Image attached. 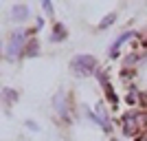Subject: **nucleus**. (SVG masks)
<instances>
[{"label":"nucleus","mask_w":147,"mask_h":141,"mask_svg":"<svg viewBox=\"0 0 147 141\" xmlns=\"http://www.w3.org/2000/svg\"><path fill=\"white\" fill-rule=\"evenodd\" d=\"M119 128L125 137L138 139L143 132H147V110L143 108H132L119 117Z\"/></svg>","instance_id":"1"},{"label":"nucleus","mask_w":147,"mask_h":141,"mask_svg":"<svg viewBox=\"0 0 147 141\" xmlns=\"http://www.w3.org/2000/svg\"><path fill=\"white\" fill-rule=\"evenodd\" d=\"M31 35H33L31 29H24V27L13 29L7 35V42H5V60L7 62H18L20 57H24V46H26Z\"/></svg>","instance_id":"2"},{"label":"nucleus","mask_w":147,"mask_h":141,"mask_svg":"<svg viewBox=\"0 0 147 141\" xmlns=\"http://www.w3.org/2000/svg\"><path fill=\"white\" fill-rule=\"evenodd\" d=\"M68 68H70V73H73L75 77L84 80V77H92V75H97V71L101 66H99V60L94 55H90V53H77V55L70 57Z\"/></svg>","instance_id":"3"},{"label":"nucleus","mask_w":147,"mask_h":141,"mask_svg":"<svg viewBox=\"0 0 147 141\" xmlns=\"http://www.w3.org/2000/svg\"><path fill=\"white\" fill-rule=\"evenodd\" d=\"M51 108L57 115V119L64 123L73 121V106H70V95H68L66 88H59V91L51 97Z\"/></svg>","instance_id":"4"},{"label":"nucleus","mask_w":147,"mask_h":141,"mask_svg":"<svg viewBox=\"0 0 147 141\" xmlns=\"http://www.w3.org/2000/svg\"><path fill=\"white\" fill-rule=\"evenodd\" d=\"M138 35L134 29H125L123 33H119V37L114 40V42L110 44V49H108V55H110V60H119V55H121V49L123 44H127L129 40H134V37Z\"/></svg>","instance_id":"5"},{"label":"nucleus","mask_w":147,"mask_h":141,"mask_svg":"<svg viewBox=\"0 0 147 141\" xmlns=\"http://www.w3.org/2000/svg\"><path fill=\"white\" fill-rule=\"evenodd\" d=\"M29 18H31V9L24 2H18V5H13L11 9H9V20H11V22L22 25V22H26Z\"/></svg>","instance_id":"6"},{"label":"nucleus","mask_w":147,"mask_h":141,"mask_svg":"<svg viewBox=\"0 0 147 141\" xmlns=\"http://www.w3.org/2000/svg\"><path fill=\"white\" fill-rule=\"evenodd\" d=\"M68 40V29L61 22H53V29H51V35H49V42L51 44H61Z\"/></svg>","instance_id":"7"},{"label":"nucleus","mask_w":147,"mask_h":141,"mask_svg":"<svg viewBox=\"0 0 147 141\" xmlns=\"http://www.w3.org/2000/svg\"><path fill=\"white\" fill-rule=\"evenodd\" d=\"M0 95H2V104H5L7 108H11L13 104L20 101V93L16 91V88H11V86H5V88L0 91Z\"/></svg>","instance_id":"8"},{"label":"nucleus","mask_w":147,"mask_h":141,"mask_svg":"<svg viewBox=\"0 0 147 141\" xmlns=\"http://www.w3.org/2000/svg\"><path fill=\"white\" fill-rule=\"evenodd\" d=\"M42 53V44H40V40H37V35H31L29 37V42H26V46H24V57H37Z\"/></svg>","instance_id":"9"},{"label":"nucleus","mask_w":147,"mask_h":141,"mask_svg":"<svg viewBox=\"0 0 147 141\" xmlns=\"http://www.w3.org/2000/svg\"><path fill=\"white\" fill-rule=\"evenodd\" d=\"M114 22H117V13H114V11H110V13H105L103 18L99 20L97 29H99V31H105V29H110V27L114 25Z\"/></svg>","instance_id":"10"},{"label":"nucleus","mask_w":147,"mask_h":141,"mask_svg":"<svg viewBox=\"0 0 147 141\" xmlns=\"http://www.w3.org/2000/svg\"><path fill=\"white\" fill-rule=\"evenodd\" d=\"M125 101H127L129 106H136L138 101H141V93L136 91L134 86H129V91H127V95H125Z\"/></svg>","instance_id":"11"},{"label":"nucleus","mask_w":147,"mask_h":141,"mask_svg":"<svg viewBox=\"0 0 147 141\" xmlns=\"http://www.w3.org/2000/svg\"><path fill=\"white\" fill-rule=\"evenodd\" d=\"M97 115H99V117H101V119H103V121H105V123H108V126L112 128L110 115H108V110H105V104H103V101H99V104H97Z\"/></svg>","instance_id":"12"},{"label":"nucleus","mask_w":147,"mask_h":141,"mask_svg":"<svg viewBox=\"0 0 147 141\" xmlns=\"http://www.w3.org/2000/svg\"><path fill=\"white\" fill-rule=\"evenodd\" d=\"M42 11L46 18H55V7H53L51 0H42Z\"/></svg>","instance_id":"13"},{"label":"nucleus","mask_w":147,"mask_h":141,"mask_svg":"<svg viewBox=\"0 0 147 141\" xmlns=\"http://www.w3.org/2000/svg\"><path fill=\"white\" fill-rule=\"evenodd\" d=\"M44 25H46V22H44V16H35V22H33V27H31L33 35H35V33H40V31L44 29Z\"/></svg>","instance_id":"14"},{"label":"nucleus","mask_w":147,"mask_h":141,"mask_svg":"<svg viewBox=\"0 0 147 141\" xmlns=\"http://www.w3.org/2000/svg\"><path fill=\"white\" fill-rule=\"evenodd\" d=\"M24 126H26V130H31V132H40V130H42V126L37 121H33V119H24Z\"/></svg>","instance_id":"15"},{"label":"nucleus","mask_w":147,"mask_h":141,"mask_svg":"<svg viewBox=\"0 0 147 141\" xmlns=\"http://www.w3.org/2000/svg\"><path fill=\"white\" fill-rule=\"evenodd\" d=\"M136 141H147V132H143V135L138 137V139H136Z\"/></svg>","instance_id":"16"},{"label":"nucleus","mask_w":147,"mask_h":141,"mask_svg":"<svg viewBox=\"0 0 147 141\" xmlns=\"http://www.w3.org/2000/svg\"><path fill=\"white\" fill-rule=\"evenodd\" d=\"M108 141H119V139H114V137H110V139H108Z\"/></svg>","instance_id":"17"}]
</instances>
